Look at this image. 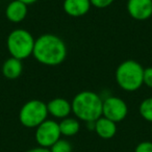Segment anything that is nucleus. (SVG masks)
<instances>
[{"label": "nucleus", "mask_w": 152, "mask_h": 152, "mask_svg": "<svg viewBox=\"0 0 152 152\" xmlns=\"http://www.w3.org/2000/svg\"><path fill=\"white\" fill-rule=\"evenodd\" d=\"M68 54L67 45L58 36L44 34L36 39L32 55L40 64L55 67L63 63Z\"/></svg>", "instance_id": "nucleus-1"}, {"label": "nucleus", "mask_w": 152, "mask_h": 152, "mask_svg": "<svg viewBox=\"0 0 152 152\" xmlns=\"http://www.w3.org/2000/svg\"><path fill=\"white\" fill-rule=\"evenodd\" d=\"M102 104L103 99L95 92H79L71 102L72 113L76 119L86 123L95 122L102 117Z\"/></svg>", "instance_id": "nucleus-2"}, {"label": "nucleus", "mask_w": 152, "mask_h": 152, "mask_svg": "<svg viewBox=\"0 0 152 152\" xmlns=\"http://www.w3.org/2000/svg\"><path fill=\"white\" fill-rule=\"evenodd\" d=\"M144 68L133 59L121 63L115 73L116 81L122 90L126 92H135L144 85Z\"/></svg>", "instance_id": "nucleus-3"}, {"label": "nucleus", "mask_w": 152, "mask_h": 152, "mask_svg": "<svg viewBox=\"0 0 152 152\" xmlns=\"http://www.w3.org/2000/svg\"><path fill=\"white\" fill-rule=\"evenodd\" d=\"M36 39L28 30L23 28L14 29L7 39V48L12 57L20 61L32 55Z\"/></svg>", "instance_id": "nucleus-4"}, {"label": "nucleus", "mask_w": 152, "mask_h": 152, "mask_svg": "<svg viewBox=\"0 0 152 152\" xmlns=\"http://www.w3.org/2000/svg\"><path fill=\"white\" fill-rule=\"evenodd\" d=\"M48 115L47 103L42 100L32 99L23 104L19 113V120L27 128H37L47 120Z\"/></svg>", "instance_id": "nucleus-5"}, {"label": "nucleus", "mask_w": 152, "mask_h": 152, "mask_svg": "<svg viewBox=\"0 0 152 152\" xmlns=\"http://www.w3.org/2000/svg\"><path fill=\"white\" fill-rule=\"evenodd\" d=\"M61 130H59L58 122L54 120H48L40 124L36 128L34 137L40 147L48 148L50 149L51 146L54 145L61 139Z\"/></svg>", "instance_id": "nucleus-6"}, {"label": "nucleus", "mask_w": 152, "mask_h": 152, "mask_svg": "<svg viewBox=\"0 0 152 152\" xmlns=\"http://www.w3.org/2000/svg\"><path fill=\"white\" fill-rule=\"evenodd\" d=\"M128 114V106L126 102L120 97L108 96L103 99L102 104V116L112 120L115 123H119L126 118Z\"/></svg>", "instance_id": "nucleus-7"}, {"label": "nucleus", "mask_w": 152, "mask_h": 152, "mask_svg": "<svg viewBox=\"0 0 152 152\" xmlns=\"http://www.w3.org/2000/svg\"><path fill=\"white\" fill-rule=\"evenodd\" d=\"M127 12L132 19L144 21L152 16V0H128Z\"/></svg>", "instance_id": "nucleus-8"}, {"label": "nucleus", "mask_w": 152, "mask_h": 152, "mask_svg": "<svg viewBox=\"0 0 152 152\" xmlns=\"http://www.w3.org/2000/svg\"><path fill=\"white\" fill-rule=\"evenodd\" d=\"M47 110L48 114L51 115L53 118L63 120L69 117V115L72 113V105L71 102H69L67 99L57 97L47 103Z\"/></svg>", "instance_id": "nucleus-9"}, {"label": "nucleus", "mask_w": 152, "mask_h": 152, "mask_svg": "<svg viewBox=\"0 0 152 152\" xmlns=\"http://www.w3.org/2000/svg\"><path fill=\"white\" fill-rule=\"evenodd\" d=\"M92 4L90 0H64L63 9L68 16L79 18L87 15Z\"/></svg>", "instance_id": "nucleus-10"}, {"label": "nucleus", "mask_w": 152, "mask_h": 152, "mask_svg": "<svg viewBox=\"0 0 152 152\" xmlns=\"http://www.w3.org/2000/svg\"><path fill=\"white\" fill-rule=\"evenodd\" d=\"M27 7L28 5L19 0H13L7 4L5 9V17L9 21L13 23H20L27 16Z\"/></svg>", "instance_id": "nucleus-11"}, {"label": "nucleus", "mask_w": 152, "mask_h": 152, "mask_svg": "<svg viewBox=\"0 0 152 152\" xmlns=\"http://www.w3.org/2000/svg\"><path fill=\"white\" fill-rule=\"evenodd\" d=\"M94 130L97 133L99 137L103 140H110L115 137L117 132V123L113 122L112 120L105 118V117H100L98 120L95 121V127Z\"/></svg>", "instance_id": "nucleus-12"}, {"label": "nucleus", "mask_w": 152, "mask_h": 152, "mask_svg": "<svg viewBox=\"0 0 152 152\" xmlns=\"http://www.w3.org/2000/svg\"><path fill=\"white\" fill-rule=\"evenodd\" d=\"M1 71L5 78L7 79H16L18 78L23 72V65L22 61L17 59L15 57H10L3 63Z\"/></svg>", "instance_id": "nucleus-13"}, {"label": "nucleus", "mask_w": 152, "mask_h": 152, "mask_svg": "<svg viewBox=\"0 0 152 152\" xmlns=\"http://www.w3.org/2000/svg\"><path fill=\"white\" fill-rule=\"evenodd\" d=\"M58 126L61 135L73 137V135L77 134L79 132L80 123H79L78 119L67 117V118L61 120V122H58Z\"/></svg>", "instance_id": "nucleus-14"}, {"label": "nucleus", "mask_w": 152, "mask_h": 152, "mask_svg": "<svg viewBox=\"0 0 152 152\" xmlns=\"http://www.w3.org/2000/svg\"><path fill=\"white\" fill-rule=\"evenodd\" d=\"M139 113L144 120L152 123V97L146 98L140 103Z\"/></svg>", "instance_id": "nucleus-15"}, {"label": "nucleus", "mask_w": 152, "mask_h": 152, "mask_svg": "<svg viewBox=\"0 0 152 152\" xmlns=\"http://www.w3.org/2000/svg\"><path fill=\"white\" fill-rule=\"evenodd\" d=\"M51 152H72L73 148L69 141L64 139H59L54 145L51 146L50 148Z\"/></svg>", "instance_id": "nucleus-16"}, {"label": "nucleus", "mask_w": 152, "mask_h": 152, "mask_svg": "<svg viewBox=\"0 0 152 152\" xmlns=\"http://www.w3.org/2000/svg\"><path fill=\"white\" fill-rule=\"evenodd\" d=\"M143 83L146 87L152 89V67H148L144 69Z\"/></svg>", "instance_id": "nucleus-17"}, {"label": "nucleus", "mask_w": 152, "mask_h": 152, "mask_svg": "<svg viewBox=\"0 0 152 152\" xmlns=\"http://www.w3.org/2000/svg\"><path fill=\"white\" fill-rule=\"evenodd\" d=\"M134 152H152V142L144 141L137 144Z\"/></svg>", "instance_id": "nucleus-18"}, {"label": "nucleus", "mask_w": 152, "mask_h": 152, "mask_svg": "<svg viewBox=\"0 0 152 152\" xmlns=\"http://www.w3.org/2000/svg\"><path fill=\"white\" fill-rule=\"evenodd\" d=\"M91 4L96 9H105L108 7L115 0H90Z\"/></svg>", "instance_id": "nucleus-19"}, {"label": "nucleus", "mask_w": 152, "mask_h": 152, "mask_svg": "<svg viewBox=\"0 0 152 152\" xmlns=\"http://www.w3.org/2000/svg\"><path fill=\"white\" fill-rule=\"evenodd\" d=\"M26 152H51V151H50V149H48V148H43V147H40V146H39V147L29 149Z\"/></svg>", "instance_id": "nucleus-20"}, {"label": "nucleus", "mask_w": 152, "mask_h": 152, "mask_svg": "<svg viewBox=\"0 0 152 152\" xmlns=\"http://www.w3.org/2000/svg\"><path fill=\"white\" fill-rule=\"evenodd\" d=\"M19 1L25 3L26 5H30V4H34V3H36L37 1H39V0H19Z\"/></svg>", "instance_id": "nucleus-21"}, {"label": "nucleus", "mask_w": 152, "mask_h": 152, "mask_svg": "<svg viewBox=\"0 0 152 152\" xmlns=\"http://www.w3.org/2000/svg\"><path fill=\"white\" fill-rule=\"evenodd\" d=\"M151 133H152V128H151Z\"/></svg>", "instance_id": "nucleus-22"}, {"label": "nucleus", "mask_w": 152, "mask_h": 152, "mask_svg": "<svg viewBox=\"0 0 152 152\" xmlns=\"http://www.w3.org/2000/svg\"><path fill=\"white\" fill-rule=\"evenodd\" d=\"M127 1H128V0H127Z\"/></svg>", "instance_id": "nucleus-23"}]
</instances>
